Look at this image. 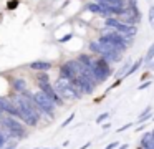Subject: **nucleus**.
Wrapping results in <instances>:
<instances>
[{"mask_svg":"<svg viewBox=\"0 0 154 149\" xmlns=\"http://www.w3.org/2000/svg\"><path fill=\"white\" fill-rule=\"evenodd\" d=\"M141 63H143V58H141V60H137L136 63H133V65L129 66V70H128V73H126V75H133V73H134V71H136V70L141 66Z\"/></svg>","mask_w":154,"mask_h":149,"instance_id":"obj_11","label":"nucleus"},{"mask_svg":"<svg viewBox=\"0 0 154 149\" xmlns=\"http://www.w3.org/2000/svg\"><path fill=\"white\" fill-rule=\"evenodd\" d=\"M152 58H154V43L149 46V50H147L146 56H144V61H151Z\"/></svg>","mask_w":154,"mask_h":149,"instance_id":"obj_12","label":"nucleus"},{"mask_svg":"<svg viewBox=\"0 0 154 149\" xmlns=\"http://www.w3.org/2000/svg\"><path fill=\"white\" fill-rule=\"evenodd\" d=\"M151 68H154V63H152V65H151Z\"/></svg>","mask_w":154,"mask_h":149,"instance_id":"obj_24","label":"nucleus"},{"mask_svg":"<svg viewBox=\"0 0 154 149\" xmlns=\"http://www.w3.org/2000/svg\"><path fill=\"white\" fill-rule=\"evenodd\" d=\"M108 116H109V113H104V114H101V116H98V119H96V123L98 124H100V123H103L104 119L108 118Z\"/></svg>","mask_w":154,"mask_h":149,"instance_id":"obj_16","label":"nucleus"},{"mask_svg":"<svg viewBox=\"0 0 154 149\" xmlns=\"http://www.w3.org/2000/svg\"><path fill=\"white\" fill-rule=\"evenodd\" d=\"M71 38V35H66V36H63V38H61V42H66V40H70Z\"/></svg>","mask_w":154,"mask_h":149,"instance_id":"obj_22","label":"nucleus"},{"mask_svg":"<svg viewBox=\"0 0 154 149\" xmlns=\"http://www.w3.org/2000/svg\"><path fill=\"white\" fill-rule=\"evenodd\" d=\"M106 26L114 28V32L121 33L124 36H133L136 33V26L134 25H126V23H123L121 20H116V18H106Z\"/></svg>","mask_w":154,"mask_h":149,"instance_id":"obj_6","label":"nucleus"},{"mask_svg":"<svg viewBox=\"0 0 154 149\" xmlns=\"http://www.w3.org/2000/svg\"><path fill=\"white\" fill-rule=\"evenodd\" d=\"M17 5H18V2H17V0H12V2L8 3V8L12 10V8H15V7H17Z\"/></svg>","mask_w":154,"mask_h":149,"instance_id":"obj_18","label":"nucleus"},{"mask_svg":"<svg viewBox=\"0 0 154 149\" xmlns=\"http://www.w3.org/2000/svg\"><path fill=\"white\" fill-rule=\"evenodd\" d=\"M149 85H151V83L147 81V83H144V85H141V86H139V88H137V89H144V88H147V86H149Z\"/></svg>","mask_w":154,"mask_h":149,"instance_id":"obj_21","label":"nucleus"},{"mask_svg":"<svg viewBox=\"0 0 154 149\" xmlns=\"http://www.w3.org/2000/svg\"><path fill=\"white\" fill-rule=\"evenodd\" d=\"M118 149H128V144H123V146H119Z\"/></svg>","mask_w":154,"mask_h":149,"instance_id":"obj_23","label":"nucleus"},{"mask_svg":"<svg viewBox=\"0 0 154 149\" xmlns=\"http://www.w3.org/2000/svg\"><path fill=\"white\" fill-rule=\"evenodd\" d=\"M0 131H2V134L5 136V139L8 141V138H17V139H23L25 136H27V129L23 128V124H22L20 121H18L17 118H14V116H5V118L0 119Z\"/></svg>","mask_w":154,"mask_h":149,"instance_id":"obj_2","label":"nucleus"},{"mask_svg":"<svg viewBox=\"0 0 154 149\" xmlns=\"http://www.w3.org/2000/svg\"><path fill=\"white\" fill-rule=\"evenodd\" d=\"M90 71H91V75H93V78L96 83L98 81H106L111 76V68H109V65H108V60H104V58L93 60V63H91V66H90Z\"/></svg>","mask_w":154,"mask_h":149,"instance_id":"obj_4","label":"nucleus"},{"mask_svg":"<svg viewBox=\"0 0 154 149\" xmlns=\"http://www.w3.org/2000/svg\"><path fill=\"white\" fill-rule=\"evenodd\" d=\"M0 113H2V111H0Z\"/></svg>","mask_w":154,"mask_h":149,"instance_id":"obj_25","label":"nucleus"},{"mask_svg":"<svg viewBox=\"0 0 154 149\" xmlns=\"http://www.w3.org/2000/svg\"><path fill=\"white\" fill-rule=\"evenodd\" d=\"M38 86H40V91L45 93V95L48 96V99H50L53 104H63V99H61L60 96L57 95L55 88H53V86H51L48 81H38Z\"/></svg>","mask_w":154,"mask_h":149,"instance_id":"obj_7","label":"nucleus"},{"mask_svg":"<svg viewBox=\"0 0 154 149\" xmlns=\"http://www.w3.org/2000/svg\"><path fill=\"white\" fill-rule=\"evenodd\" d=\"M10 101L14 103L18 109H20V119H22V121H25L27 124H30V126H35L38 123L42 111L38 109V106L35 104L33 99H32V95H27V96H22V95L12 96Z\"/></svg>","mask_w":154,"mask_h":149,"instance_id":"obj_1","label":"nucleus"},{"mask_svg":"<svg viewBox=\"0 0 154 149\" xmlns=\"http://www.w3.org/2000/svg\"><path fill=\"white\" fill-rule=\"evenodd\" d=\"M32 99L35 101V104L38 106L42 113H47L48 116H53V109H55V104L48 99V96L42 91H37L35 95H32Z\"/></svg>","mask_w":154,"mask_h":149,"instance_id":"obj_5","label":"nucleus"},{"mask_svg":"<svg viewBox=\"0 0 154 149\" xmlns=\"http://www.w3.org/2000/svg\"><path fill=\"white\" fill-rule=\"evenodd\" d=\"M128 128H131V123H128V124H124V126H123V128H119V129H118V132H123V131H126Z\"/></svg>","mask_w":154,"mask_h":149,"instance_id":"obj_19","label":"nucleus"},{"mask_svg":"<svg viewBox=\"0 0 154 149\" xmlns=\"http://www.w3.org/2000/svg\"><path fill=\"white\" fill-rule=\"evenodd\" d=\"M30 68L35 70V71H48L51 68V63L50 61H33V63H30Z\"/></svg>","mask_w":154,"mask_h":149,"instance_id":"obj_8","label":"nucleus"},{"mask_svg":"<svg viewBox=\"0 0 154 149\" xmlns=\"http://www.w3.org/2000/svg\"><path fill=\"white\" fill-rule=\"evenodd\" d=\"M5 142H7V139H5V136L2 134V131H0V147H4Z\"/></svg>","mask_w":154,"mask_h":149,"instance_id":"obj_17","label":"nucleus"},{"mask_svg":"<svg viewBox=\"0 0 154 149\" xmlns=\"http://www.w3.org/2000/svg\"><path fill=\"white\" fill-rule=\"evenodd\" d=\"M53 88L61 99H78L81 96L80 93H78V89L71 85V81H68V79H65V78H58Z\"/></svg>","mask_w":154,"mask_h":149,"instance_id":"obj_3","label":"nucleus"},{"mask_svg":"<svg viewBox=\"0 0 154 149\" xmlns=\"http://www.w3.org/2000/svg\"><path fill=\"white\" fill-rule=\"evenodd\" d=\"M37 79H38V81H48V75H47V71H38Z\"/></svg>","mask_w":154,"mask_h":149,"instance_id":"obj_13","label":"nucleus"},{"mask_svg":"<svg viewBox=\"0 0 154 149\" xmlns=\"http://www.w3.org/2000/svg\"><path fill=\"white\" fill-rule=\"evenodd\" d=\"M14 88L17 89L18 93H23L25 89H27V83H25L23 79H15V81H14Z\"/></svg>","mask_w":154,"mask_h":149,"instance_id":"obj_10","label":"nucleus"},{"mask_svg":"<svg viewBox=\"0 0 154 149\" xmlns=\"http://www.w3.org/2000/svg\"><path fill=\"white\" fill-rule=\"evenodd\" d=\"M90 12H93V13H100V15H106V17H109L108 15V12H106V8H104L101 3H88V7H86Z\"/></svg>","mask_w":154,"mask_h":149,"instance_id":"obj_9","label":"nucleus"},{"mask_svg":"<svg viewBox=\"0 0 154 149\" xmlns=\"http://www.w3.org/2000/svg\"><path fill=\"white\" fill-rule=\"evenodd\" d=\"M114 147H118V142H111V144L106 146V149H114Z\"/></svg>","mask_w":154,"mask_h":149,"instance_id":"obj_20","label":"nucleus"},{"mask_svg":"<svg viewBox=\"0 0 154 149\" xmlns=\"http://www.w3.org/2000/svg\"><path fill=\"white\" fill-rule=\"evenodd\" d=\"M73 118H75V114H73V113H71V116H68V118H66V119H65V121H63V124H61V126H63V128H65V126H68V124H70L71 121H73Z\"/></svg>","mask_w":154,"mask_h":149,"instance_id":"obj_15","label":"nucleus"},{"mask_svg":"<svg viewBox=\"0 0 154 149\" xmlns=\"http://www.w3.org/2000/svg\"><path fill=\"white\" fill-rule=\"evenodd\" d=\"M149 23H151V26L154 28V5L149 8Z\"/></svg>","mask_w":154,"mask_h":149,"instance_id":"obj_14","label":"nucleus"}]
</instances>
